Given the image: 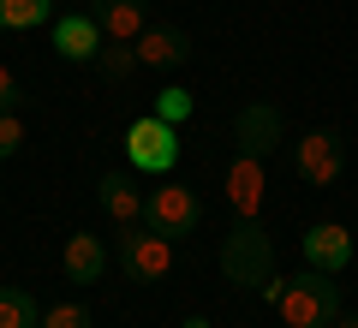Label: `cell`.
I'll return each mask as SVG.
<instances>
[{
    "label": "cell",
    "mask_w": 358,
    "mask_h": 328,
    "mask_svg": "<svg viewBox=\"0 0 358 328\" xmlns=\"http://www.w3.org/2000/svg\"><path fill=\"white\" fill-rule=\"evenodd\" d=\"M263 299L275 304V316H281V328H329L334 316H341V287H334V275H322V269L305 263V275H268Z\"/></svg>",
    "instance_id": "cell-1"
},
{
    "label": "cell",
    "mask_w": 358,
    "mask_h": 328,
    "mask_svg": "<svg viewBox=\"0 0 358 328\" xmlns=\"http://www.w3.org/2000/svg\"><path fill=\"white\" fill-rule=\"evenodd\" d=\"M221 275H227V287L263 292L268 275H275V239L257 221H233L227 239H221Z\"/></svg>",
    "instance_id": "cell-2"
},
{
    "label": "cell",
    "mask_w": 358,
    "mask_h": 328,
    "mask_svg": "<svg viewBox=\"0 0 358 328\" xmlns=\"http://www.w3.org/2000/svg\"><path fill=\"white\" fill-rule=\"evenodd\" d=\"M197 221H203V203H197V191H192V185L162 179L155 191H143V227H155L162 239H185Z\"/></svg>",
    "instance_id": "cell-3"
},
{
    "label": "cell",
    "mask_w": 358,
    "mask_h": 328,
    "mask_svg": "<svg viewBox=\"0 0 358 328\" xmlns=\"http://www.w3.org/2000/svg\"><path fill=\"white\" fill-rule=\"evenodd\" d=\"M120 269H126L131 280H143V287H155V280L173 275V239H162L155 227H120Z\"/></svg>",
    "instance_id": "cell-4"
},
{
    "label": "cell",
    "mask_w": 358,
    "mask_h": 328,
    "mask_svg": "<svg viewBox=\"0 0 358 328\" xmlns=\"http://www.w3.org/2000/svg\"><path fill=\"white\" fill-rule=\"evenodd\" d=\"M126 155L138 173H167V167L179 162V126H167V120L143 114L126 126Z\"/></svg>",
    "instance_id": "cell-5"
},
{
    "label": "cell",
    "mask_w": 358,
    "mask_h": 328,
    "mask_svg": "<svg viewBox=\"0 0 358 328\" xmlns=\"http://www.w3.org/2000/svg\"><path fill=\"white\" fill-rule=\"evenodd\" d=\"M293 167H299L305 185H322V191H329L334 179H341V167H346V150H341L334 131H310V138L293 143Z\"/></svg>",
    "instance_id": "cell-6"
},
{
    "label": "cell",
    "mask_w": 358,
    "mask_h": 328,
    "mask_svg": "<svg viewBox=\"0 0 358 328\" xmlns=\"http://www.w3.org/2000/svg\"><path fill=\"white\" fill-rule=\"evenodd\" d=\"M281 131H287V120H281V108H268V101H251V108H239V120H233L239 155H257V162L281 143Z\"/></svg>",
    "instance_id": "cell-7"
},
{
    "label": "cell",
    "mask_w": 358,
    "mask_h": 328,
    "mask_svg": "<svg viewBox=\"0 0 358 328\" xmlns=\"http://www.w3.org/2000/svg\"><path fill=\"white\" fill-rule=\"evenodd\" d=\"M263 191H268V173L257 155H233L227 162V209L239 221H257L263 215Z\"/></svg>",
    "instance_id": "cell-8"
},
{
    "label": "cell",
    "mask_w": 358,
    "mask_h": 328,
    "mask_svg": "<svg viewBox=\"0 0 358 328\" xmlns=\"http://www.w3.org/2000/svg\"><path fill=\"white\" fill-rule=\"evenodd\" d=\"M131 54H138V66H150V72H173V66L192 60V36L173 24H150L138 42H131Z\"/></svg>",
    "instance_id": "cell-9"
},
{
    "label": "cell",
    "mask_w": 358,
    "mask_h": 328,
    "mask_svg": "<svg viewBox=\"0 0 358 328\" xmlns=\"http://www.w3.org/2000/svg\"><path fill=\"white\" fill-rule=\"evenodd\" d=\"M305 263L322 269V275H341V269L352 263V233H346L341 221H317V227L305 233Z\"/></svg>",
    "instance_id": "cell-10"
},
{
    "label": "cell",
    "mask_w": 358,
    "mask_h": 328,
    "mask_svg": "<svg viewBox=\"0 0 358 328\" xmlns=\"http://www.w3.org/2000/svg\"><path fill=\"white\" fill-rule=\"evenodd\" d=\"M90 18L102 24L108 42H138L150 30V6L143 0H90Z\"/></svg>",
    "instance_id": "cell-11"
},
{
    "label": "cell",
    "mask_w": 358,
    "mask_h": 328,
    "mask_svg": "<svg viewBox=\"0 0 358 328\" xmlns=\"http://www.w3.org/2000/svg\"><path fill=\"white\" fill-rule=\"evenodd\" d=\"M102 24L90 13H66V18H54V54L60 60H96L102 54Z\"/></svg>",
    "instance_id": "cell-12"
},
{
    "label": "cell",
    "mask_w": 358,
    "mask_h": 328,
    "mask_svg": "<svg viewBox=\"0 0 358 328\" xmlns=\"http://www.w3.org/2000/svg\"><path fill=\"white\" fill-rule=\"evenodd\" d=\"M60 269H66V280H72V287H96V280H102V269H108V245L96 239L90 227L72 233V239H66Z\"/></svg>",
    "instance_id": "cell-13"
},
{
    "label": "cell",
    "mask_w": 358,
    "mask_h": 328,
    "mask_svg": "<svg viewBox=\"0 0 358 328\" xmlns=\"http://www.w3.org/2000/svg\"><path fill=\"white\" fill-rule=\"evenodd\" d=\"M96 203H102V215L114 221V227H138V221H143V191L131 185L126 173H102Z\"/></svg>",
    "instance_id": "cell-14"
},
{
    "label": "cell",
    "mask_w": 358,
    "mask_h": 328,
    "mask_svg": "<svg viewBox=\"0 0 358 328\" xmlns=\"http://www.w3.org/2000/svg\"><path fill=\"white\" fill-rule=\"evenodd\" d=\"M0 24H6V30L54 24V0H0Z\"/></svg>",
    "instance_id": "cell-15"
},
{
    "label": "cell",
    "mask_w": 358,
    "mask_h": 328,
    "mask_svg": "<svg viewBox=\"0 0 358 328\" xmlns=\"http://www.w3.org/2000/svg\"><path fill=\"white\" fill-rule=\"evenodd\" d=\"M0 328H42L36 299L24 287H0Z\"/></svg>",
    "instance_id": "cell-16"
},
{
    "label": "cell",
    "mask_w": 358,
    "mask_h": 328,
    "mask_svg": "<svg viewBox=\"0 0 358 328\" xmlns=\"http://www.w3.org/2000/svg\"><path fill=\"white\" fill-rule=\"evenodd\" d=\"M155 120H167V126H185V120H192V90H185V84L155 90Z\"/></svg>",
    "instance_id": "cell-17"
},
{
    "label": "cell",
    "mask_w": 358,
    "mask_h": 328,
    "mask_svg": "<svg viewBox=\"0 0 358 328\" xmlns=\"http://www.w3.org/2000/svg\"><path fill=\"white\" fill-rule=\"evenodd\" d=\"M96 66H102L108 78H131V66H138V54H131V42H102V54H96Z\"/></svg>",
    "instance_id": "cell-18"
},
{
    "label": "cell",
    "mask_w": 358,
    "mask_h": 328,
    "mask_svg": "<svg viewBox=\"0 0 358 328\" xmlns=\"http://www.w3.org/2000/svg\"><path fill=\"white\" fill-rule=\"evenodd\" d=\"M42 328H90V311L84 304H48L42 311Z\"/></svg>",
    "instance_id": "cell-19"
},
{
    "label": "cell",
    "mask_w": 358,
    "mask_h": 328,
    "mask_svg": "<svg viewBox=\"0 0 358 328\" xmlns=\"http://www.w3.org/2000/svg\"><path fill=\"white\" fill-rule=\"evenodd\" d=\"M24 143V114H0V162H13Z\"/></svg>",
    "instance_id": "cell-20"
},
{
    "label": "cell",
    "mask_w": 358,
    "mask_h": 328,
    "mask_svg": "<svg viewBox=\"0 0 358 328\" xmlns=\"http://www.w3.org/2000/svg\"><path fill=\"white\" fill-rule=\"evenodd\" d=\"M24 108V84L13 78V66H0V114H18Z\"/></svg>",
    "instance_id": "cell-21"
},
{
    "label": "cell",
    "mask_w": 358,
    "mask_h": 328,
    "mask_svg": "<svg viewBox=\"0 0 358 328\" xmlns=\"http://www.w3.org/2000/svg\"><path fill=\"white\" fill-rule=\"evenodd\" d=\"M329 328H358V316H334V322Z\"/></svg>",
    "instance_id": "cell-22"
},
{
    "label": "cell",
    "mask_w": 358,
    "mask_h": 328,
    "mask_svg": "<svg viewBox=\"0 0 358 328\" xmlns=\"http://www.w3.org/2000/svg\"><path fill=\"white\" fill-rule=\"evenodd\" d=\"M185 328H209V316H185Z\"/></svg>",
    "instance_id": "cell-23"
},
{
    "label": "cell",
    "mask_w": 358,
    "mask_h": 328,
    "mask_svg": "<svg viewBox=\"0 0 358 328\" xmlns=\"http://www.w3.org/2000/svg\"><path fill=\"white\" fill-rule=\"evenodd\" d=\"M0 36H6V24H0Z\"/></svg>",
    "instance_id": "cell-24"
}]
</instances>
